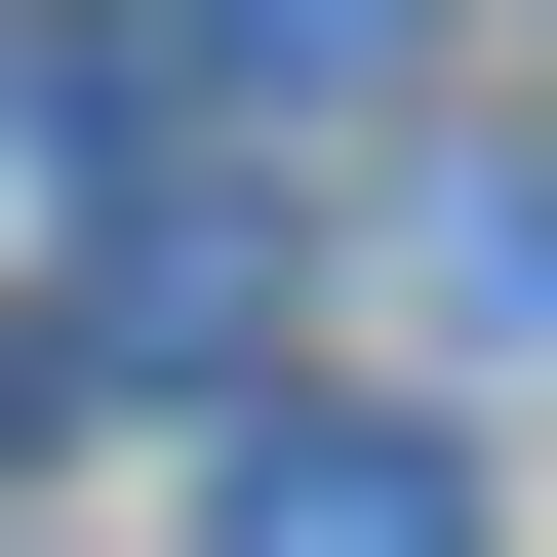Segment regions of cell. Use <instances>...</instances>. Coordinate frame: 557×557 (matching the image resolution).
I'll list each match as a JSON object with an SVG mask.
<instances>
[{"label": "cell", "instance_id": "6da1fadb", "mask_svg": "<svg viewBox=\"0 0 557 557\" xmlns=\"http://www.w3.org/2000/svg\"><path fill=\"white\" fill-rule=\"evenodd\" d=\"M398 0H81V120L120 160H239V120H359Z\"/></svg>", "mask_w": 557, "mask_h": 557}, {"label": "cell", "instance_id": "7a4b0ae2", "mask_svg": "<svg viewBox=\"0 0 557 557\" xmlns=\"http://www.w3.org/2000/svg\"><path fill=\"white\" fill-rule=\"evenodd\" d=\"M199 557H478V478L398 438V398H239V438H199Z\"/></svg>", "mask_w": 557, "mask_h": 557}]
</instances>
